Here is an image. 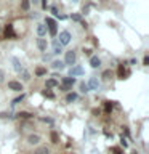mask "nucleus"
Listing matches in <instances>:
<instances>
[{
    "label": "nucleus",
    "instance_id": "f257e3e1",
    "mask_svg": "<svg viewBox=\"0 0 149 154\" xmlns=\"http://www.w3.org/2000/svg\"><path fill=\"white\" fill-rule=\"evenodd\" d=\"M74 84H75V79H74V77H62V85H61V90H64V91L71 90Z\"/></svg>",
    "mask_w": 149,
    "mask_h": 154
},
{
    "label": "nucleus",
    "instance_id": "f03ea898",
    "mask_svg": "<svg viewBox=\"0 0 149 154\" xmlns=\"http://www.w3.org/2000/svg\"><path fill=\"white\" fill-rule=\"evenodd\" d=\"M71 32L69 31H62V32H59V40H58V43L62 47V45H67V43L71 42Z\"/></svg>",
    "mask_w": 149,
    "mask_h": 154
},
{
    "label": "nucleus",
    "instance_id": "7ed1b4c3",
    "mask_svg": "<svg viewBox=\"0 0 149 154\" xmlns=\"http://www.w3.org/2000/svg\"><path fill=\"white\" fill-rule=\"evenodd\" d=\"M45 23L48 24V31H50V35H51V37H56L58 29H56V23H55V19L47 18V19H45Z\"/></svg>",
    "mask_w": 149,
    "mask_h": 154
},
{
    "label": "nucleus",
    "instance_id": "20e7f679",
    "mask_svg": "<svg viewBox=\"0 0 149 154\" xmlns=\"http://www.w3.org/2000/svg\"><path fill=\"white\" fill-rule=\"evenodd\" d=\"M84 67L82 66H72L69 69V77H77V75H84Z\"/></svg>",
    "mask_w": 149,
    "mask_h": 154
},
{
    "label": "nucleus",
    "instance_id": "39448f33",
    "mask_svg": "<svg viewBox=\"0 0 149 154\" xmlns=\"http://www.w3.org/2000/svg\"><path fill=\"white\" fill-rule=\"evenodd\" d=\"M64 66L66 64H74L75 63V53L72 51V50H69V51H66V58H64Z\"/></svg>",
    "mask_w": 149,
    "mask_h": 154
},
{
    "label": "nucleus",
    "instance_id": "423d86ee",
    "mask_svg": "<svg viewBox=\"0 0 149 154\" xmlns=\"http://www.w3.org/2000/svg\"><path fill=\"white\" fill-rule=\"evenodd\" d=\"M87 87H88V90H98L99 88V80L96 79V77H90Z\"/></svg>",
    "mask_w": 149,
    "mask_h": 154
},
{
    "label": "nucleus",
    "instance_id": "0eeeda50",
    "mask_svg": "<svg viewBox=\"0 0 149 154\" xmlns=\"http://www.w3.org/2000/svg\"><path fill=\"white\" fill-rule=\"evenodd\" d=\"M8 88L13 90V91H21V90H23V85H21V82L10 80V82H8Z\"/></svg>",
    "mask_w": 149,
    "mask_h": 154
},
{
    "label": "nucleus",
    "instance_id": "6e6552de",
    "mask_svg": "<svg viewBox=\"0 0 149 154\" xmlns=\"http://www.w3.org/2000/svg\"><path fill=\"white\" fill-rule=\"evenodd\" d=\"M5 37L7 38H14L16 37L14 29H13V24H7V27H5Z\"/></svg>",
    "mask_w": 149,
    "mask_h": 154
},
{
    "label": "nucleus",
    "instance_id": "1a4fd4ad",
    "mask_svg": "<svg viewBox=\"0 0 149 154\" xmlns=\"http://www.w3.org/2000/svg\"><path fill=\"white\" fill-rule=\"evenodd\" d=\"M37 47L40 51H47V47H48V42L45 38H37Z\"/></svg>",
    "mask_w": 149,
    "mask_h": 154
},
{
    "label": "nucleus",
    "instance_id": "9d476101",
    "mask_svg": "<svg viewBox=\"0 0 149 154\" xmlns=\"http://www.w3.org/2000/svg\"><path fill=\"white\" fill-rule=\"evenodd\" d=\"M90 66L93 67V69L99 67V66H101V60H99L98 56H91V58H90Z\"/></svg>",
    "mask_w": 149,
    "mask_h": 154
},
{
    "label": "nucleus",
    "instance_id": "9b49d317",
    "mask_svg": "<svg viewBox=\"0 0 149 154\" xmlns=\"http://www.w3.org/2000/svg\"><path fill=\"white\" fill-rule=\"evenodd\" d=\"M45 34H47V26L45 24H37V35L42 38Z\"/></svg>",
    "mask_w": 149,
    "mask_h": 154
},
{
    "label": "nucleus",
    "instance_id": "f8f14e48",
    "mask_svg": "<svg viewBox=\"0 0 149 154\" xmlns=\"http://www.w3.org/2000/svg\"><path fill=\"white\" fill-rule=\"evenodd\" d=\"M11 63H13V67H14V71H16V72L23 71V66H21V63H19L18 58H11Z\"/></svg>",
    "mask_w": 149,
    "mask_h": 154
},
{
    "label": "nucleus",
    "instance_id": "ddd939ff",
    "mask_svg": "<svg viewBox=\"0 0 149 154\" xmlns=\"http://www.w3.org/2000/svg\"><path fill=\"white\" fill-rule=\"evenodd\" d=\"M51 67H53V69H64V63H62V61H59V60H56V61H53L51 63Z\"/></svg>",
    "mask_w": 149,
    "mask_h": 154
},
{
    "label": "nucleus",
    "instance_id": "4468645a",
    "mask_svg": "<svg viewBox=\"0 0 149 154\" xmlns=\"http://www.w3.org/2000/svg\"><path fill=\"white\" fill-rule=\"evenodd\" d=\"M61 51H62V47L58 43V40H55L53 42V53H55V55H59Z\"/></svg>",
    "mask_w": 149,
    "mask_h": 154
},
{
    "label": "nucleus",
    "instance_id": "2eb2a0df",
    "mask_svg": "<svg viewBox=\"0 0 149 154\" xmlns=\"http://www.w3.org/2000/svg\"><path fill=\"white\" fill-rule=\"evenodd\" d=\"M128 74H130V72L123 67V64H120L119 66V77H120V79H125V75H128Z\"/></svg>",
    "mask_w": 149,
    "mask_h": 154
},
{
    "label": "nucleus",
    "instance_id": "dca6fc26",
    "mask_svg": "<svg viewBox=\"0 0 149 154\" xmlns=\"http://www.w3.org/2000/svg\"><path fill=\"white\" fill-rule=\"evenodd\" d=\"M27 141L31 143V144H37L38 141H40V137H38V135H29Z\"/></svg>",
    "mask_w": 149,
    "mask_h": 154
},
{
    "label": "nucleus",
    "instance_id": "f3484780",
    "mask_svg": "<svg viewBox=\"0 0 149 154\" xmlns=\"http://www.w3.org/2000/svg\"><path fill=\"white\" fill-rule=\"evenodd\" d=\"M34 154H50V151H48L47 146H40V148L35 149V152H34Z\"/></svg>",
    "mask_w": 149,
    "mask_h": 154
},
{
    "label": "nucleus",
    "instance_id": "a211bd4d",
    "mask_svg": "<svg viewBox=\"0 0 149 154\" xmlns=\"http://www.w3.org/2000/svg\"><path fill=\"white\" fill-rule=\"evenodd\" d=\"M51 87H58V80L56 79H48L47 80V88H51Z\"/></svg>",
    "mask_w": 149,
    "mask_h": 154
},
{
    "label": "nucleus",
    "instance_id": "6ab92c4d",
    "mask_svg": "<svg viewBox=\"0 0 149 154\" xmlns=\"http://www.w3.org/2000/svg\"><path fill=\"white\" fill-rule=\"evenodd\" d=\"M77 100V93H67L66 95V101L67 103H72V101Z\"/></svg>",
    "mask_w": 149,
    "mask_h": 154
},
{
    "label": "nucleus",
    "instance_id": "aec40b11",
    "mask_svg": "<svg viewBox=\"0 0 149 154\" xmlns=\"http://www.w3.org/2000/svg\"><path fill=\"white\" fill-rule=\"evenodd\" d=\"M29 7H31V0H21V8L24 11H27Z\"/></svg>",
    "mask_w": 149,
    "mask_h": 154
},
{
    "label": "nucleus",
    "instance_id": "412c9836",
    "mask_svg": "<svg viewBox=\"0 0 149 154\" xmlns=\"http://www.w3.org/2000/svg\"><path fill=\"white\" fill-rule=\"evenodd\" d=\"M23 100H24V95L21 93V95H19V96H18V98H14V100L11 101V106H16L18 103H21V101H23Z\"/></svg>",
    "mask_w": 149,
    "mask_h": 154
},
{
    "label": "nucleus",
    "instance_id": "4be33fe9",
    "mask_svg": "<svg viewBox=\"0 0 149 154\" xmlns=\"http://www.w3.org/2000/svg\"><path fill=\"white\" fill-rule=\"evenodd\" d=\"M104 111H106L108 114L112 111V103H111V101H106V103H104Z\"/></svg>",
    "mask_w": 149,
    "mask_h": 154
},
{
    "label": "nucleus",
    "instance_id": "5701e85b",
    "mask_svg": "<svg viewBox=\"0 0 149 154\" xmlns=\"http://www.w3.org/2000/svg\"><path fill=\"white\" fill-rule=\"evenodd\" d=\"M51 143H59V137H58V133L56 132H51Z\"/></svg>",
    "mask_w": 149,
    "mask_h": 154
},
{
    "label": "nucleus",
    "instance_id": "b1692460",
    "mask_svg": "<svg viewBox=\"0 0 149 154\" xmlns=\"http://www.w3.org/2000/svg\"><path fill=\"white\" fill-rule=\"evenodd\" d=\"M35 74H37V75H45V74H47V69H45V67H37V69H35Z\"/></svg>",
    "mask_w": 149,
    "mask_h": 154
},
{
    "label": "nucleus",
    "instance_id": "393cba45",
    "mask_svg": "<svg viewBox=\"0 0 149 154\" xmlns=\"http://www.w3.org/2000/svg\"><path fill=\"white\" fill-rule=\"evenodd\" d=\"M51 13L55 14V16H59V19H66V16H62V14H59V13H58L56 7H51Z\"/></svg>",
    "mask_w": 149,
    "mask_h": 154
},
{
    "label": "nucleus",
    "instance_id": "a878e982",
    "mask_svg": "<svg viewBox=\"0 0 149 154\" xmlns=\"http://www.w3.org/2000/svg\"><path fill=\"white\" fill-rule=\"evenodd\" d=\"M21 72H23V79H24V80H31V74H29V71L23 69Z\"/></svg>",
    "mask_w": 149,
    "mask_h": 154
},
{
    "label": "nucleus",
    "instance_id": "bb28decb",
    "mask_svg": "<svg viewBox=\"0 0 149 154\" xmlns=\"http://www.w3.org/2000/svg\"><path fill=\"white\" fill-rule=\"evenodd\" d=\"M111 75H112V72H111L109 69L103 72V79H104V80H109V79H111Z\"/></svg>",
    "mask_w": 149,
    "mask_h": 154
},
{
    "label": "nucleus",
    "instance_id": "cd10ccee",
    "mask_svg": "<svg viewBox=\"0 0 149 154\" xmlns=\"http://www.w3.org/2000/svg\"><path fill=\"white\" fill-rule=\"evenodd\" d=\"M18 116H19V117H23V119H29L32 114H29V112H26V111H23V112H19Z\"/></svg>",
    "mask_w": 149,
    "mask_h": 154
},
{
    "label": "nucleus",
    "instance_id": "c85d7f7f",
    "mask_svg": "<svg viewBox=\"0 0 149 154\" xmlns=\"http://www.w3.org/2000/svg\"><path fill=\"white\" fill-rule=\"evenodd\" d=\"M72 21H77V23H82V16H80V14H72Z\"/></svg>",
    "mask_w": 149,
    "mask_h": 154
},
{
    "label": "nucleus",
    "instance_id": "c756f323",
    "mask_svg": "<svg viewBox=\"0 0 149 154\" xmlns=\"http://www.w3.org/2000/svg\"><path fill=\"white\" fill-rule=\"evenodd\" d=\"M112 151H114V154H123V151H122V149H120L119 146H114Z\"/></svg>",
    "mask_w": 149,
    "mask_h": 154
},
{
    "label": "nucleus",
    "instance_id": "7c9ffc66",
    "mask_svg": "<svg viewBox=\"0 0 149 154\" xmlns=\"http://www.w3.org/2000/svg\"><path fill=\"white\" fill-rule=\"evenodd\" d=\"M80 88H82V91H84V93H87V91H88V87H87L85 82H82V84H80Z\"/></svg>",
    "mask_w": 149,
    "mask_h": 154
},
{
    "label": "nucleus",
    "instance_id": "2f4dec72",
    "mask_svg": "<svg viewBox=\"0 0 149 154\" xmlns=\"http://www.w3.org/2000/svg\"><path fill=\"white\" fill-rule=\"evenodd\" d=\"M143 64H144V66H149V56H147V55L143 58Z\"/></svg>",
    "mask_w": 149,
    "mask_h": 154
},
{
    "label": "nucleus",
    "instance_id": "473e14b6",
    "mask_svg": "<svg viewBox=\"0 0 149 154\" xmlns=\"http://www.w3.org/2000/svg\"><path fill=\"white\" fill-rule=\"evenodd\" d=\"M43 95H45V96H48V98H55V95H53L51 91H47V90L43 91Z\"/></svg>",
    "mask_w": 149,
    "mask_h": 154
},
{
    "label": "nucleus",
    "instance_id": "72a5a7b5",
    "mask_svg": "<svg viewBox=\"0 0 149 154\" xmlns=\"http://www.w3.org/2000/svg\"><path fill=\"white\" fill-rule=\"evenodd\" d=\"M3 77H5V72H3L2 69H0V82H2V80H3Z\"/></svg>",
    "mask_w": 149,
    "mask_h": 154
},
{
    "label": "nucleus",
    "instance_id": "f704fd0d",
    "mask_svg": "<svg viewBox=\"0 0 149 154\" xmlns=\"http://www.w3.org/2000/svg\"><path fill=\"white\" fill-rule=\"evenodd\" d=\"M42 8H47V0H42Z\"/></svg>",
    "mask_w": 149,
    "mask_h": 154
},
{
    "label": "nucleus",
    "instance_id": "c9c22d12",
    "mask_svg": "<svg viewBox=\"0 0 149 154\" xmlns=\"http://www.w3.org/2000/svg\"><path fill=\"white\" fill-rule=\"evenodd\" d=\"M72 2H74V3H77V2H79V0H72Z\"/></svg>",
    "mask_w": 149,
    "mask_h": 154
},
{
    "label": "nucleus",
    "instance_id": "e433bc0d",
    "mask_svg": "<svg viewBox=\"0 0 149 154\" xmlns=\"http://www.w3.org/2000/svg\"><path fill=\"white\" fill-rule=\"evenodd\" d=\"M32 2H34V3H37V2H38V0H32Z\"/></svg>",
    "mask_w": 149,
    "mask_h": 154
},
{
    "label": "nucleus",
    "instance_id": "4c0bfd02",
    "mask_svg": "<svg viewBox=\"0 0 149 154\" xmlns=\"http://www.w3.org/2000/svg\"><path fill=\"white\" fill-rule=\"evenodd\" d=\"M0 31H2V26H0Z\"/></svg>",
    "mask_w": 149,
    "mask_h": 154
}]
</instances>
